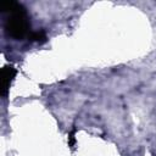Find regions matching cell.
<instances>
[{"label": "cell", "mask_w": 156, "mask_h": 156, "mask_svg": "<svg viewBox=\"0 0 156 156\" xmlns=\"http://www.w3.org/2000/svg\"><path fill=\"white\" fill-rule=\"evenodd\" d=\"M0 11L6 13L5 30L7 35L16 40H22L29 37L30 21L26 7L17 1H7L0 5Z\"/></svg>", "instance_id": "6da1fadb"}, {"label": "cell", "mask_w": 156, "mask_h": 156, "mask_svg": "<svg viewBox=\"0 0 156 156\" xmlns=\"http://www.w3.org/2000/svg\"><path fill=\"white\" fill-rule=\"evenodd\" d=\"M16 74H17V71L11 65L4 66L1 68V96L2 98L7 96L10 87H11V83L15 79Z\"/></svg>", "instance_id": "7a4b0ae2"}, {"label": "cell", "mask_w": 156, "mask_h": 156, "mask_svg": "<svg viewBox=\"0 0 156 156\" xmlns=\"http://www.w3.org/2000/svg\"><path fill=\"white\" fill-rule=\"evenodd\" d=\"M29 40L30 41H35V43H39V44H43V43H45L46 41V39H48V37H46V33H45V30H43V29H40V30H37V32H32L30 34H29Z\"/></svg>", "instance_id": "3957f363"}, {"label": "cell", "mask_w": 156, "mask_h": 156, "mask_svg": "<svg viewBox=\"0 0 156 156\" xmlns=\"http://www.w3.org/2000/svg\"><path fill=\"white\" fill-rule=\"evenodd\" d=\"M76 132H77V129H76V127H73L71 129V132L68 133V146L71 149H73L76 145Z\"/></svg>", "instance_id": "277c9868"}]
</instances>
